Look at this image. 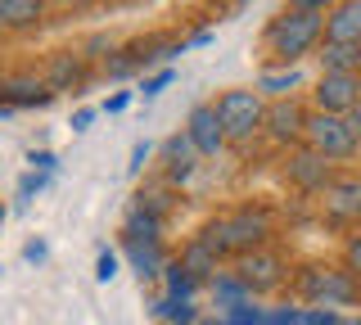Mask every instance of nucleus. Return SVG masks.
Returning <instances> with one entry per match:
<instances>
[{"mask_svg":"<svg viewBox=\"0 0 361 325\" xmlns=\"http://www.w3.org/2000/svg\"><path fill=\"white\" fill-rule=\"evenodd\" d=\"M325 41V14H302V9H285L267 23V50L271 59H280L285 68H298V59H307L312 50H321Z\"/></svg>","mask_w":361,"mask_h":325,"instance_id":"f257e3e1","label":"nucleus"},{"mask_svg":"<svg viewBox=\"0 0 361 325\" xmlns=\"http://www.w3.org/2000/svg\"><path fill=\"white\" fill-rule=\"evenodd\" d=\"M267 235H271V217H267V212L244 208V212H226V217H217L208 231L199 235V240H208L217 257H226V253L244 257V253H257V249H262Z\"/></svg>","mask_w":361,"mask_h":325,"instance_id":"f03ea898","label":"nucleus"},{"mask_svg":"<svg viewBox=\"0 0 361 325\" xmlns=\"http://www.w3.org/2000/svg\"><path fill=\"white\" fill-rule=\"evenodd\" d=\"M302 145L307 149H316L325 163H343V159H353V154L361 149L357 136H353V127H348V118H334V114H307V127H302Z\"/></svg>","mask_w":361,"mask_h":325,"instance_id":"7ed1b4c3","label":"nucleus"},{"mask_svg":"<svg viewBox=\"0 0 361 325\" xmlns=\"http://www.w3.org/2000/svg\"><path fill=\"white\" fill-rule=\"evenodd\" d=\"M212 109L226 127V140H253L267 122V99L257 91H221Z\"/></svg>","mask_w":361,"mask_h":325,"instance_id":"20e7f679","label":"nucleus"},{"mask_svg":"<svg viewBox=\"0 0 361 325\" xmlns=\"http://www.w3.org/2000/svg\"><path fill=\"white\" fill-rule=\"evenodd\" d=\"M298 289L316 307H343V302H353L361 294V280L348 271V266H312V271L298 280Z\"/></svg>","mask_w":361,"mask_h":325,"instance_id":"39448f33","label":"nucleus"},{"mask_svg":"<svg viewBox=\"0 0 361 325\" xmlns=\"http://www.w3.org/2000/svg\"><path fill=\"white\" fill-rule=\"evenodd\" d=\"M357 99H361V77L357 73H321V82H316V91H312L316 114H334V118H348Z\"/></svg>","mask_w":361,"mask_h":325,"instance_id":"423d86ee","label":"nucleus"},{"mask_svg":"<svg viewBox=\"0 0 361 325\" xmlns=\"http://www.w3.org/2000/svg\"><path fill=\"white\" fill-rule=\"evenodd\" d=\"M185 136H190V145L199 149V159H217L226 145H231V140H226V127H221V118H217V109H212V104H195V109H190Z\"/></svg>","mask_w":361,"mask_h":325,"instance_id":"0eeeda50","label":"nucleus"},{"mask_svg":"<svg viewBox=\"0 0 361 325\" xmlns=\"http://www.w3.org/2000/svg\"><path fill=\"white\" fill-rule=\"evenodd\" d=\"M302 127H307V109L298 104V99H271L267 104V122H262V131L276 145H298L302 140Z\"/></svg>","mask_w":361,"mask_h":325,"instance_id":"6e6552de","label":"nucleus"},{"mask_svg":"<svg viewBox=\"0 0 361 325\" xmlns=\"http://www.w3.org/2000/svg\"><path fill=\"white\" fill-rule=\"evenodd\" d=\"M321 208L330 221H361V176H330L321 190Z\"/></svg>","mask_w":361,"mask_h":325,"instance_id":"1a4fd4ad","label":"nucleus"},{"mask_svg":"<svg viewBox=\"0 0 361 325\" xmlns=\"http://www.w3.org/2000/svg\"><path fill=\"white\" fill-rule=\"evenodd\" d=\"M235 276H240L253 294H262V289H276L280 280H285V262H280L276 253L257 249V253H244L240 262H235Z\"/></svg>","mask_w":361,"mask_h":325,"instance_id":"9d476101","label":"nucleus"},{"mask_svg":"<svg viewBox=\"0 0 361 325\" xmlns=\"http://www.w3.org/2000/svg\"><path fill=\"white\" fill-rule=\"evenodd\" d=\"M285 176H289V181L298 185V190H307V195H321V190L330 185V176H334V172H330V163H325L321 154L302 145L298 154H289V163H285Z\"/></svg>","mask_w":361,"mask_h":325,"instance_id":"9b49d317","label":"nucleus"},{"mask_svg":"<svg viewBox=\"0 0 361 325\" xmlns=\"http://www.w3.org/2000/svg\"><path fill=\"white\" fill-rule=\"evenodd\" d=\"M325 41L361 46V0H338L330 14H325Z\"/></svg>","mask_w":361,"mask_h":325,"instance_id":"f8f14e48","label":"nucleus"},{"mask_svg":"<svg viewBox=\"0 0 361 325\" xmlns=\"http://www.w3.org/2000/svg\"><path fill=\"white\" fill-rule=\"evenodd\" d=\"M163 163H167V181H172V185H180V181H190V176H195L199 149L190 145L185 131H176V136L163 140Z\"/></svg>","mask_w":361,"mask_h":325,"instance_id":"ddd939ff","label":"nucleus"},{"mask_svg":"<svg viewBox=\"0 0 361 325\" xmlns=\"http://www.w3.org/2000/svg\"><path fill=\"white\" fill-rule=\"evenodd\" d=\"M50 86H45V77H5L0 82V99H5L9 109H37V104H50Z\"/></svg>","mask_w":361,"mask_h":325,"instance_id":"4468645a","label":"nucleus"},{"mask_svg":"<svg viewBox=\"0 0 361 325\" xmlns=\"http://www.w3.org/2000/svg\"><path fill=\"white\" fill-rule=\"evenodd\" d=\"M50 0H0V27L9 32H32L45 23Z\"/></svg>","mask_w":361,"mask_h":325,"instance_id":"2eb2a0df","label":"nucleus"},{"mask_svg":"<svg viewBox=\"0 0 361 325\" xmlns=\"http://www.w3.org/2000/svg\"><path fill=\"white\" fill-rule=\"evenodd\" d=\"M82 82H86L82 54H73V50L50 54V63H45V86H50V91H77Z\"/></svg>","mask_w":361,"mask_h":325,"instance_id":"dca6fc26","label":"nucleus"},{"mask_svg":"<svg viewBox=\"0 0 361 325\" xmlns=\"http://www.w3.org/2000/svg\"><path fill=\"white\" fill-rule=\"evenodd\" d=\"M127 262L135 266L140 280H158L167 271V253L158 240H127Z\"/></svg>","mask_w":361,"mask_h":325,"instance_id":"f3484780","label":"nucleus"},{"mask_svg":"<svg viewBox=\"0 0 361 325\" xmlns=\"http://www.w3.org/2000/svg\"><path fill=\"white\" fill-rule=\"evenodd\" d=\"M212 298H217V307L235 312V307H248V302H253V289H248L235 271H217L212 276Z\"/></svg>","mask_w":361,"mask_h":325,"instance_id":"a211bd4d","label":"nucleus"},{"mask_svg":"<svg viewBox=\"0 0 361 325\" xmlns=\"http://www.w3.org/2000/svg\"><path fill=\"white\" fill-rule=\"evenodd\" d=\"M316 59H321V73H361V46H338V41H321Z\"/></svg>","mask_w":361,"mask_h":325,"instance_id":"6ab92c4d","label":"nucleus"},{"mask_svg":"<svg viewBox=\"0 0 361 325\" xmlns=\"http://www.w3.org/2000/svg\"><path fill=\"white\" fill-rule=\"evenodd\" d=\"M217 262H221V257L212 253L208 240H190L185 253H180V266H185L195 280H212V276H217Z\"/></svg>","mask_w":361,"mask_h":325,"instance_id":"aec40b11","label":"nucleus"},{"mask_svg":"<svg viewBox=\"0 0 361 325\" xmlns=\"http://www.w3.org/2000/svg\"><path fill=\"white\" fill-rule=\"evenodd\" d=\"M298 86H302V73L298 68H276V73L257 77V95H262V99H289Z\"/></svg>","mask_w":361,"mask_h":325,"instance_id":"412c9836","label":"nucleus"},{"mask_svg":"<svg viewBox=\"0 0 361 325\" xmlns=\"http://www.w3.org/2000/svg\"><path fill=\"white\" fill-rule=\"evenodd\" d=\"M122 235H127V240H158V235H163V217L149 212L145 204H135L127 212V221H122Z\"/></svg>","mask_w":361,"mask_h":325,"instance_id":"4be33fe9","label":"nucleus"},{"mask_svg":"<svg viewBox=\"0 0 361 325\" xmlns=\"http://www.w3.org/2000/svg\"><path fill=\"white\" fill-rule=\"evenodd\" d=\"M163 280H167V298H195V289H199V280L190 276L180 262H167Z\"/></svg>","mask_w":361,"mask_h":325,"instance_id":"5701e85b","label":"nucleus"},{"mask_svg":"<svg viewBox=\"0 0 361 325\" xmlns=\"http://www.w3.org/2000/svg\"><path fill=\"white\" fill-rule=\"evenodd\" d=\"M158 307H163V317L172 321V325H195L199 321V312H195V302H190V298H163Z\"/></svg>","mask_w":361,"mask_h":325,"instance_id":"b1692460","label":"nucleus"},{"mask_svg":"<svg viewBox=\"0 0 361 325\" xmlns=\"http://www.w3.org/2000/svg\"><path fill=\"white\" fill-rule=\"evenodd\" d=\"M262 317H267V312L248 302V307H235V312H226V321H221V325H262Z\"/></svg>","mask_w":361,"mask_h":325,"instance_id":"393cba45","label":"nucleus"},{"mask_svg":"<svg viewBox=\"0 0 361 325\" xmlns=\"http://www.w3.org/2000/svg\"><path fill=\"white\" fill-rule=\"evenodd\" d=\"M343 262H348V271L361 280V231H357V235H348V244H343Z\"/></svg>","mask_w":361,"mask_h":325,"instance_id":"a878e982","label":"nucleus"},{"mask_svg":"<svg viewBox=\"0 0 361 325\" xmlns=\"http://www.w3.org/2000/svg\"><path fill=\"white\" fill-rule=\"evenodd\" d=\"M298 325H338V312H330V307H302Z\"/></svg>","mask_w":361,"mask_h":325,"instance_id":"bb28decb","label":"nucleus"},{"mask_svg":"<svg viewBox=\"0 0 361 325\" xmlns=\"http://www.w3.org/2000/svg\"><path fill=\"white\" fill-rule=\"evenodd\" d=\"M298 317H302V307H271L262 325H298Z\"/></svg>","mask_w":361,"mask_h":325,"instance_id":"cd10ccee","label":"nucleus"},{"mask_svg":"<svg viewBox=\"0 0 361 325\" xmlns=\"http://www.w3.org/2000/svg\"><path fill=\"white\" fill-rule=\"evenodd\" d=\"M104 68H109V77H131L135 73V54L127 59V54H113V59H104Z\"/></svg>","mask_w":361,"mask_h":325,"instance_id":"c85d7f7f","label":"nucleus"},{"mask_svg":"<svg viewBox=\"0 0 361 325\" xmlns=\"http://www.w3.org/2000/svg\"><path fill=\"white\" fill-rule=\"evenodd\" d=\"M338 0H289V9H302V14H330Z\"/></svg>","mask_w":361,"mask_h":325,"instance_id":"c756f323","label":"nucleus"},{"mask_svg":"<svg viewBox=\"0 0 361 325\" xmlns=\"http://www.w3.org/2000/svg\"><path fill=\"white\" fill-rule=\"evenodd\" d=\"M167 82H172V68H163V73H154V77H149V82H145V99H154V95H158V91H163V86H167Z\"/></svg>","mask_w":361,"mask_h":325,"instance_id":"7c9ffc66","label":"nucleus"},{"mask_svg":"<svg viewBox=\"0 0 361 325\" xmlns=\"http://www.w3.org/2000/svg\"><path fill=\"white\" fill-rule=\"evenodd\" d=\"M95 276H99V280H113V276H118V257H113V253H99Z\"/></svg>","mask_w":361,"mask_h":325,"instance_id":"2f4dec72","label":"nucleus"},{"mask_svg":"<svg viewBox=\"0 0 361 325\" xmlns=\"http://www.w3.org/2000/svg\"><path fill=\"white\" fill-rule=\"evenodd\" d=\"M145 159H149V140H140V145L131 149V172H140V167H145Z\"/></svg>","mask_w":361,"mask_h":325,"instance_id":"473e14b6","label":"nucleus"},{"mask_svg":"<svg viewBox=\"0 0 361 325\" xmlns=\"http://www.w3.org/2000/svg\"><path fill=\"white\" fill-rule=\"evenodd\" d=\"M90 122H95V109H77V114H73V131H86Z\"/></svg>","mask_w":361,"mask_h":325,"instance_id":"72a5a7b5","label":"nucleus"},{"mask_svg":"<svg viewBox=\"0 0 361 325\" xmlns=\"http://www.w3.org/2000/svg\"><path fill=\"white\" fill-rule=\"evenodd\" d=\"M32 167H37V172H50V167H54V154H50V149L32 154Z\"/></svg>","mask_w":361,"mask_h":325,"instance_id":"f704fd0d","label":"nucleus"},{"mask_svg":"<svg viewBox=\"0 0 361 325\" xmlns=\"http://www.w3.org/2000/svg\"><path fill=\"white\" fill-rule=\"evenodd\" d=\"M127 104H131V95H127V91H122V95H113V99H109V104H104V114H122V109H127Z\"/></svg>","mask_w":361,"mask_h":325,"instance_id":"c9c22d12","label":"nucleus"},{"mask_svg":"<svg viewBox=\"0 0 361 325\" xmlns=\"http://www.w3.org/2000/svg\"><path fill=\"white\" fill-rule=\"evenodd\" d=\"M348 127H353V136H357V145H361V99L353 104V114H348Z\"/></svg>","mask_w":361,"mask_h":325,"instance_id":"e433bc0d","label":"nucleus"},{"mask_svg":"<svg viewBox=\"0 0 361 325\" xmlns=\"http://www.w3.org/2000/svg\"><path fill=\"white\" fill-rule=\"evenodd\" d=\"M45 257V244H27V262H41Z\"/></svg>","mask_w":361,"mask_h":325,"instance_id":"4c0bfd02","label":"nucleus"},{"mask_svg":"<svg viewBox=\"0 0 361 325\" xmlns=\"http://www.w3.org/2000/svg\"><path fill=\"white\" fill-rule=\"evenodd\" d=\"M338 325H361V317H338Z\"/></svg>","mask_w":361,"mask_h":325,"instance_id":"58836bf2","label":"nucleus"},{"mask_svg":"<svg viewBox=\"0 0 361 325\" xmlns=\"http://www.w3.org/2000/svg\"><path fill=\"white\" fill-rule=\"evenodd\" d=\"M50 5H77V0H50Z\"/></svg>","mask_w":361,"mask_h":325,"instance_id":"ea45409f","label":"nucleus"},{"mask_svg":"<svg viewBox=\"0 0 361 325\" xmlns=\"http://www.w3.org/2000/svg\"><path fill=\"white\" fill-rule=\"evenodd\" d=\"M195 325H221V321H195Z\"/></svg>","mask_w":361,"mask_h":325,"instance_id":"a19ab883","label":"nucleus"},{"mask_svg":"<svg viewBox=\"0 0 361 325\" xmlns=\"http://www.w3.org/2000/svg\"><path fill=\"white\" fill-rule=\"evenodd\" d=\"M0 221H5V204H0Z\"/></svg>","mask_w":361,"mask_h":325,"instance_id":"79ce46f5","label":"nucleus"},{"mask_svg":"<svg viewBox=\"0 0 361 325\" xmlns=\"http://www.w3.org/2000/svg\"><path fill=\"white\" fill-rule=\"evenodd\" d=\"M357 77H361V73H357Z\"/></svg>","mask_w":361,"mask_h":325,"instance_id":"37998d69","label":"nucleus"}]
</instances>
